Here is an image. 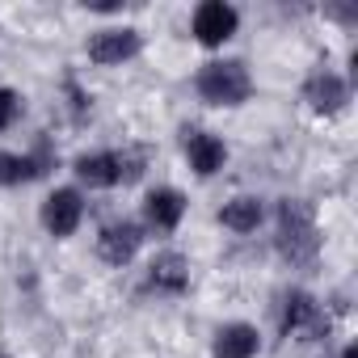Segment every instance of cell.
Masks as SVG:
<instances>
[{
  "label": "cell",
  "mask_w": 358,
  "mask_h": 358,
  "mask_svg": "<svg viewBox=\"0 0 358 358\" xmlns=\"http://www.w3.org/2000/svg\"><path fill=\"white\" fill-rule=\"evenodd\" d=\"M148 282L156 287V291H182L186 282H190V270H186V257L182 253H164V257H156L152 262V274H148Z\"/></svg>",
  "instance_id": "13"
},
{
  "label": "cell",
  "mask_w": 358,
  "mask_h": 358,
  "mask_svg": "<svg viewBox=\"0 0 358 358\" xmlns=\"http://www.w3.org/2000/svg\"><path fill=\"white\" fill-rule=\"evenodd\" d=\"M182 211H186V199L177 194V190H152V194H148V224L160 228V232L177 228Z\"/></svg>",
  "instance_id": "10"
},
{
  "label": "cell",
  "mask_w": 358,
  "mask_h": 358,
  "mask_svg": "<svg viewBox=\"0 0 358 358\" xmlns=\"http://www.w3.org/2000/svg\"><path fill=\"white\" fill-rule=\"evenodd\" d=\"M199 93L211 101V106H241L249 93H253V80L245 72V64L228 59V64H207L203 76H199Z\"/></svg>",
  "instance_id": "2"
},
{
  "label": "cell",
  "mask_w": 358,
  "mask_h": 358,
  "mask_svg": "<svg viewBox=\"0 0 358 358\" xmlns=\"http://www.w3.org/2000/svg\"><path fill=\"white\" fill-rule=\"evenodd\" d=\"M80 211H85V203H80L76 190H55V194L47 199V207H43V224H47V232H55V236H72L76 224H80Z\"/></svg>",
  "instance_id": "6"
},
{
  "label": "cell",
  "mask_w": 358,
  "mask_h": 358,
  "mask_svg": "<svg viewBox=\"0 0 358 358\" xmlns=\"http://www.w3.org/2000/svg\"><path fill=\"white\" fill-rule=\"evenodd\" d=\"M135 51H139V34L135 30H101L89 43V59L93 64H122Z\"/></svg>",
  "instance_id": "7"
},
{
  "label": "cell",
  "mask_w": 358,
  "mask_h": 358,
  "mask_svg": "<svg viewBox=\"0 0 358 358\" xmlns=\"http://www.w3.org/2000/svg\"><path fill=\"white\" fill-rule=\"evenodd\" d=\"M186 152H190V164L203 177H211L224 164V143L215 135H207V131H186Z\"/></svg>",
  "instance_id": "9"
},
{
  "label": "cell",
  "mask_w": 358,
  "mask_h": 358,
  "mask_svg": "<svg viewBox=\"0 0 358 358\" xmlns=\"http://www.w3.org/2000/svg\"><path fill=\"white\" fill-rule=\"evenodd\" d=\"M139 228L135 224H110L106 232H101V241H97V249H101V257L110 262V266H127L131 257H135V249H139Z\"/></svg>",
  "instance_id": "8"
},
{
  "label": "cell",
  "mask_w": 358,
  "mask_h": 358,
  "mask_svg": "<svg viewBox=\"0 0 358 358\" xmlns=\"http://www.w3.org/2000/svg\"><path fill=\"white\" fill-rule=\"evenodd\" d=\"M282 228H278V249L291 266H312L316 262V249H320V236H316V220H312V207L299 203V199H287L282 211H278Z\"/></svg>",
  "instance_id": "1"
},
{
  "label": "cell",
  "mask_w": 358,
  "mask_h": 358,
  "mask_svg": "<svg viewBox=\"0 0 358 358\" xmlns=\"http://www.w3.org/2000/svg\"><path fill=\"white\" fill-rule=\"evenodd\" d=\"M220 220H224V228H232V232H253V228L262 224V203H257V199H232Z\"/></svg>",
  "instance_id": "14"
},
{
  "label": "cell",
  "mask_w": 358,
  "mask_h": 358,
  "mask_svg": "<svg viewBox=\"0 0 358 358\" xmlns=\"http://www.w3.org/2000/svg\"><path fill=\"white\" fill-rule=\"evenodd\" d=\"M38 160L30 156H9V152H0V186H13V182H30V177H38Z\"/></svg>",
  "instance_id": "15"
},
{
  "label": "cell",
  "mask_w": 358,
  "mask_h": 358,
  "mask_svg": "<svg viewBox=\"0 0 358 358\" xmlns=\"http://www.w3.org/2000/svg\"><path fill=\"white\" fill-rule=\"evenodd\" d=\"M232 30H236V9L232 5H224V0H207V5H199V13H194L199 43L220 47L224 38H232Z\"/></svg>",
  "instance_id": "4"
},
{
  "label": "cell",
  "mask_w": 358,
  "mask_h": 358,
  "mask_svg": "<svg viewBox=\"0 0 358 358\" xmlns=\"http://www.w3.org/2000/svg\"><path fill=\"white\" fill-rule=\"evenodd\" d=\"M350 97V89H345V80L341 76H333V72H320V76H312L308 80V101L320 110V114H333V110H341V101Z\"/></svg>",
  "instance_id": "11"
},
{
  "label": "cell",
  "mask_w": 358,
  "mask_h": 358,
  "mask_svg": "<svg viewBox=\"0 0 358 358\" xmlns=\"http://www.w3.org/2000/svg\"><path fill=\"white\" fill-rule=\"evenodd\" d=\"M0 358H5V354H0Z\"/></svg>",
  "instance_id": "18"
},
{
  "label": "cell",
  "mask_w": 358,
  "mask_h": 358,
  "mask_svg": "<svg viewBox=\"0 0 358 358\" xmlns=\"http://www.w3.org/2000/svg\"><path fill=\"white\" fill-rule=\"evenodd\" d=\"M282 333H287V337H291V333H308V341H312V337L329 333V320L320 316V308H316V299H312V295L295 291V295H287V312H282Z\"/></svg>",
  "instance_id": "5"
},
{
  "label": "cell",
  "mask_w": 358,
  "mask_h": 358,
  "mask_svg": "<svg viewBox=\"0 0 358 358\" xmlns=\"http://www.w3.org/2000/svg\"><path fill=\"white\" fill-rule=\"evenodd\" d=\"M143 169L139 160H127V156H114V152H97V156H80L76 160V177L89 186H114V182H135Z\"/></svg>",
  "instance_id": "3"
},
{
  "label": "cell",
  "mask_w": 358,
  "mask_h": 358,
  "mask_svg": "<svg viewBox=\"0 0 358 358\" xmlns=\"http://www.w3.org/2000/svg\"><path fill=\"white\" fill-rule=\"evenodd\" d=\"M257 354V329L228 324L215 333V358H253Z\"/></svg>",
  "instance_id": "12"
},
{
  "label": "cell",
  "mask_w": 358,
  "mask_h": 358,
  "mask_svg": "<svg viewBox=\"0 0 358 358\" xmlns=\"http://www.w3.org/2000/svg\"><path fill=\"white\" fill-rule=\"evenodd\" d=\"M17 110H22V97H17L13 89H0V131H5V127H13Z\"/></svg>",
  "instance_id": "16"
},
{
  "label": "cell",
  "mask_w": 358,
  "mask_h": 358,
  "mask_svg": "<svg viewBox=\"0 0 358 358\" xmlns=\"http://www.w3.org/2000/svg\"><path fill=\"white\" fill-rule=\"evenodd\" d=\"M341 358H358V350H354V345H350V350H345V354H341Z\"/></svg>",
  "instance_id": "17"
}]
</instances>
